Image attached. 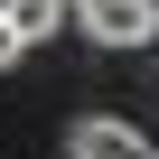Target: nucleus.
Listing matches in <instances>:
<instances>
[{
  "label": "nucleus",
  "instance_id": "nucleus-1",
  "mask_svg": "<svg viewBox=\"0 0 159 159\" xmlns=\"http://www.w3.org/2000/svg\"><path fill=\"white\" fill-rule=\"evenodd\" d=\"M75 19L94 47H159V0H84Z\"/></svg>",
  "mask_w": 159,
  "mask_h": 159
},
{
  "label": "nucleus",
  "instance_id": "nucleus-2",
  "mask_svg": "<svg viewBox=\"0 0 159 159\" xmlns=\"http://www.w3.org/2000/svg\"><path fill=\"white\" fill-rule=\"evenodd\" d=\"M75 159H159V150H150V131L94 112V122H75Z\"/></svg>",
  "mask_w": 159,
  "mask_h": 159
},
{
  "label": "nucleus",
  "instance_id": "nucleus-3",
  "mask_svg": "<svg viewBox=\"0 0 159 159\" xmlns=\"http://www.w3.org/2000/svg\"><path fill=\"white\" fill-rule=\"evenodd\" d=\"M0 10H10V28L38 47V38H56V28H66V10H75V0H0Z\"/></svg>",
  "mask_w": 159,
  "mask_h": 159
},
{
  "label": "nucleus",
  "instance_id": "nucleus-4",
  "mask_svg": "<svg viewBox=\"0 0 159 159\" xmlns=\"http://www.w3.org/2000/svg\"><path fill=\"white\" fill-rule=\"evenodd\" d=\"M19 56H28V38H19V28H10V10H0V75H10V66H19Z\"/></svg>",
  "mask_w": 159,
  "mask_h": 159
},
{
  "label": "nucleus",
  "instance_id": "nucleus-5",
  "mask_svg": "<svg viewBox=\"0 0 159 159\" xmlns=\"http://www.w3.org/2000/svg\"><path fill=\"white\" fill-rule=\"evenodd\" d=\"M75 10H84V0H75Z\"/></svg>",
  "mask_w": 159,
  "mask_h": 159
}]
</instances>
